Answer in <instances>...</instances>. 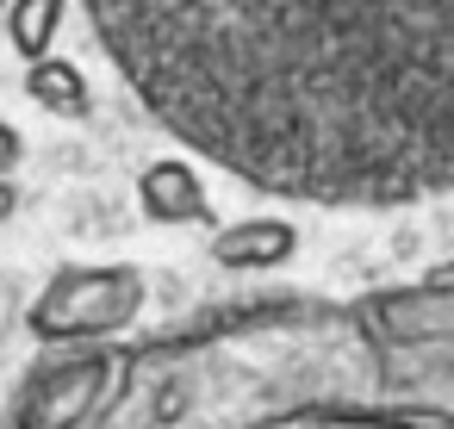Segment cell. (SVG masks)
I'll return each instance as SVG.
<instances>
[{
	"instance_id": "obj_1",
	"label": "cell",
	"mask_w": 454,
	"mask_h": 429,
	"mask_svg": "<svg viewBox=\"0 0 454 429\" xmlns=\"http://www.w3.org/2000/svg\"><path fill=\"white\" fill-rule=\"evenodd\" d=\"M187 156L293 206L454 193V0H82Z\"/></svg>"
},
{
	"instance_id": "obj_2",
	"label": "cell",
	"mask_w": 454,
	"mask_h": 429,
	"mask_svg": "<svg viewBox=\"0 0 454 429\" xmlns=\"http://www.w3.org/2000/svg\"><path fill=\"white\" fill-rule=\"evenodd\" d=\"M454 429V261L348 305L243 299L144 342L51 348L7 429Z\"/></svg>"
},
{
	"instance_id": "obj_3",
	"label": "cell",
	"mask_w": 454,
	"mask_h": 429,
	"mask_svg": "<svg viewBox=\"0 0 454 429\" xmlns=\"http://www.w3.org/2000/svg\"><path fill=\"white\" fill-rule=\"evenodd\" d=\"M144 305H150V280L137 261H63L26 305V330L38 348L113 342L144 317Z\"/></svg>"
},
{
	"instance_id": "obj_4",
	"label": "cell",
	"mask_w": 454,
	"mask_h": 429,
	"mask_svg": "<svg viewBox=\"0 0 454 429\" xmlns=\"http://www.w3.org/2000/svg\"><path fill=\"white\" fill-rule=\"evenodd\" d=\"M206 255L224 274H268V268H286L299 255V224L293 218H231L212 230Z\"/></svg>"
},
{
	"instance_id": "obj_5",
	"label": "cell",
	"mask_w": 454,
	"mask_h": 429,
	"mask_svg": "<svg viewBox=\"0 0 454 429\" xmlns=\"http://www.w3.org/2000/svg\"><path fill=\"white\" fill-rule=\"evenodd\" d=\"M137 212L150 224H212V193L206 175L193 168V156H162L137 175Z\"/></svg>"
},
{
	"instance_id": "obj_6",
	"label": "cell",
	"mask_w": 454,
	"mask_h": 429,
	"mask_svg": "<svg viewBox=\"0 0 454 429\" xmlns=\"http://www.w3.org/2000/svg\"><path fill=\"white\" fill-rule=\"evenodd\" d=\"M26 100L38 106V113H51V119H63V125H88L94 119V88H88V69L82 63H69V57H38V63H26Z\"/></svg>"
},
{
	"instance_id": "obj_7",
	"label": "cell",
	"mask_w": 454,
	"mask_h": 429,
	"mask_svg": "<svg viewBox=\"0 0 454 429\" xmlns=\"http://www.w3.org/2000/svg\"><path fill=\"white\" fill-rule=\"evenodd\" d=\"M63 7H69V0H7V44L26 63L51 57V44L63 32Z\"/></svg>"
},
{
	"instance_id": "obj_8",
	"label": "cell",
	"mask_w": 454,
	"mask_h": 429,
	"mask_svg": "<svg viewBox=\"0 0 454 429\" xmlns=\"http://www.w3.org/2000/svg\"><path fill=\"white\" fill-rule=\"evenodd\" d=\"M20 162H26V137H20L13 119H0V175H13Z\"/></svg>"
},
{
	"instance_id": "obj_9",
	"label": "cell",
	"mask_w": 454,
	"mask_h": 429,
	"mask_svg": "<svg viewBox=\"0 0 454 429\" xmlns=\"http://www.w3.org/2000/svg\"><path fill=\"white\" fill-rule=\"evenodd\" d=\"M13 212H20V181H13V175H0V224H7Z\"/></svg>"
},
{
	"instance_id": "obj_10",
	"label": "cell",
	"mask_w": 454,
	"mask_h": 429,
	"mask_svg": "<svg viewBox=\"0 0 454 429\" xmlns=\"http://www.w3.org/2000/svg\"><path fill=\"white\" fill-rule=\"evenodd\" d=\"M0 20H7V0H0Z\"/></svg>"
}]
</instances>
